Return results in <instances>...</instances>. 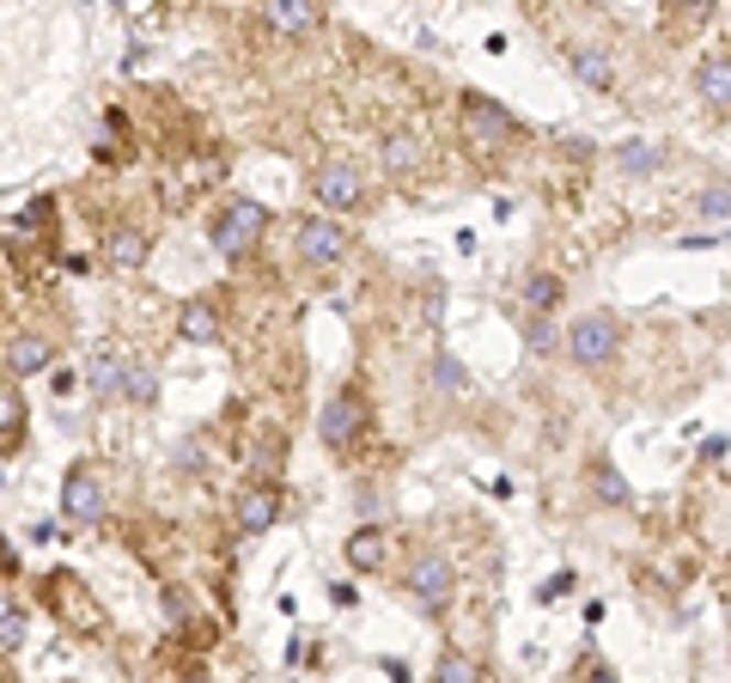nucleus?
Listing matches in <instances>:
<instances>
[{
  "instance_id": "obj_1",
  "label": "nucleus",
  "mask_w": 731,
  "mask_h": 683,
  "mask_svg": "<svg viewBox=\"0 0 731 683\" xmlns=\"http://www.w3.org/2000/svg\"><path fill=\"white\" fill-rule=\"evenodd\" d=\"M262 232H269V208H262V202H226V208L214 214V226H208V238H214L220 257H250Z\"/></svg>"
},
{
  "instance_id": "obj_2",
  "label": "nucleus",
  "mask_w": 731,
  "mask_h": 683,
  "mask_svg": "<svg viewBox=\"0 0 731 683\" xmlns=\"http://www.w3.org/2000/svg\"><path fill=\"white\" fill-rule=\"evenodd\" d=\"M403 592L415 598V610L421 617H439L445 605H451V592H457V574H451V562L445 555H415L408 562V574H403Z\"/></svg>"
},
{
  "instance_id": "obj_3",
  "label": "nucleus",
  "mask_w": 731,
  "mask_h": 683,
  "mask_svg": "<svg viewBox=\"0 0 731 683\" xmlns=\"http://www.w3.org/2000/svg\"><path fill=\"white\" fill-rule=\"evenodd\" d=\"M62 512L74 519V525H105L110 512V495H105V476L91 470V464H74L62 483Z\"/></svg>"
},
{
  "instance_id": "obj_4",
  "label": "nucleus",
  "mask_w": 731,
  "mask_h": 683,
  "mask_svg": "<svg viewBox=\"0 0 731 683\" xmlns=\"http://www.w3.org/2000/svg\"><path fill=\"white\" fill-rule=\"evenodd\" d=\"M312 196L329 214H353V208H366V177L353 165H341V159H329V165L312 171Z\"/></svg>"
},
{
  "instance_id": "obj_5",
  "label": "nucleus",
  "mask_w": 731,
  "mask_h": 683,
  "mask_svg": "<svg viewBox=\"0 0 731 683\" xmlns=\"http://www.w3.org/2000/svg\"><path fill=\"white\" fill-rule=\"evenodd\" d=\"M317 434H324L329 452H353V440L366 434V397L360 391H336L317 415Z\"/></svg>"
},
{
  "instance_id": "obj_6",
  "label": "nucleus",
  "mask_w": 731,
  "mask_h": 683,
  "mask_svg": "<svg viewBox=\"0 0 731 683\" xmlns=\"http://www.w3.org/2000/svg\"><path fill=\"white\" fill-rule=\"evenodd\" d=\"M615 342H622V324H615L610 312H586L567 329V355H574L579 367H603V360L615 355Z\"/></svg>"
},
{
  "instance_id": "obj_7",
  "label": "nucleus",
  "mask_w": 731,
  "mask_h": 683,
  "mask_svg": "<svg viewBox=\"0 0 731 683\" xmlns=\"http://www.w3.org/2000/svg\"><path fill=\"white\" fill-rule=\"evenodd\" d=\"M348 245H353V238L341 232L336 220H305V226H299V238H293L299 263H312V269H336L341 257H348Z\"/></svg>"
},
{
  "instance_id": "obj_8",
  "label": "nucleus",
  "mask_w": 731,
  "mask_h": 683,
  "mask_svg": "<svg viewBox=\"0 0 731 683\" xmlns=\"http://www.w3.org/2000/svg\"><path fill=\"white\" fill-rule=\"evenodd\" d=\"M463 129H470L482 147H512L519 122H512L506 110L494 105V98H482V93H463Z\"/></svg>"
},
{
  "instance_id": "obj_9",
  "label": "nucleus",
  "mask_w": 731,
  "mask_h": 683,
  "mask_svg": "<svg viewBox=\"0 0 731 683\" xmlns=\"http://www.w3.org/2000/svg\"><path fill=\"white\" fill-rule=\"evenodd\" d=\"M317 19H324L317 0H262V25L274 37H305V31H317Z\"/></svg>"
},
{
  "instance_id": "obj_10",
  "label": "nucleus",
  "mask_w": 731,
  "mask_h": 683,
  "mask_svg": "<svg viewBox=\"0 0 731 683\" xmlns=\"http://www.w3.org/2000/svg\"><path fill=\"white\" fill-rule=\"evenodd\" d=\"M274 519H281V488H274V483H250L244 495H238V525H244L250 538H262Z\"/></svg>"
},
{
  "instance_id": "obj_11",
  "label": "nucleus",
  "mask_w": 731,
  "mask_h": 683,
  "mask_svg": "<svg viewBox=\"0 0 731 683\" xmlns=\"http://www.w3.org/2000/svg\"><path fill=\"white\" fill-rule=\"evenodd\" d=\"M25 446V391L13 379H0V452Z\"/></svg>"
},
{
  "instance_id": "obj_12",
  "label": "nucleus",
  "mask_w": 731,
  "mask_h": 683,
  "mask_svg": "<svg viewBox=\"0 0 731 683\" xmlns=\"http://www.w3.org/2000/svg\"><path fill=\"white\" fill-rule=\"evenodd\" d=\"M55 367V348L43 336H19L13 348H7V372L13 379H37V372H50Z\"/></svg>"
},
{
  "instance_id": "obj_13",
  "label": "nucleus",
  "mask_w": 731,
  "mask_h": 683,
  "mask_svg": "<svg viewBox=\"0 0 731 683\" xmlns=\"http://www.w3.org/2000/svg\"><path fill=\"white\" fill-rule=\"evenodd\" d=\"M177 336L183 342H196V348H208V342H220V312H214L208 300H189L177 317Z\"/></svg>"
},
{
  "instance_id": "obj_14",
  "label": "nucleus",
  "mask_w": 731,
  "mask_h": 683,
  "mask_svg": "<svg viewBox=\"0 0 731 683\" xmlns=\"http://www.w3.org/2000/svg\"><path fill=\"white\" fill-rule=\"evenodd\" d=\"M701 98H707L713 110L731 105V62H725V50H713V55L701 62Z\"/></svg>"
},
{
  "instance_id": "obj_15",
  "label": "nucleus",
  "mask_w": 731,
  "mask_h": 683,
  "mask_svg": "<svg viewBox=\"0 0 731 683\" xmlns=\"http://www.w3.org/2000/svg\"><path fill=\"white\" fill-rule=\"evenodd\" d=\"M348 562L360 567V574H379V567H384V531L379 525L353 531V538H348Z\"/></svg>"
},
{
  "instance_id": "obj_16",
  "label": "nucleus",
  "mask_w": 731,
  "mask_h": 683,
  "mask_svg": "<svg viewBox=\"0 0 731 683\" xmlns=\"http://www.w3.org/2000/svg\"><path fill=\"white\" fill-rule=\"evenodd\" d=\"M384 171H391V177H408V171H421V134L396 129L391 141H384Z\"/></svg>"
},
{
  "instance_id": "obj_17",
  "label": "nucleus",
  "mask_w": 731,
  "mask_h": 683,
  "mask_svg": "<svg viewBox=\"0 0 731 683\" xmlns=\"http://www.w3.org/2000/svg\"><path fill=\"white\" fill-rule=\"evenodd\" d=\"M567 62H574V74L586 79L591 93H610V86H615V67H610V55H603V50H574Z\"/></svg>"
},
{
  "instance_id": "obj_18",
  "label": "nucleus",
  "mask_w": 731,
  "mask_h": 683,
  "mask_svg": "<svg viewBox=\"0 0 731 683\" xmlns=\"http://www.w3.org/2000/svg\"><path fill=\"white\" fill-rule=\"evenodd\" d=\"M117 397H122V403H153V397H159V372L141 367V360H129V367H122Z\"/></svg>"
},
{
  "instance_id": "obj_19",
  "label": "nucleus",
  "mask_w": 731,
  "mask_h": 683,
  "mask_svg": "<svg viewBox=\"0 0 731 683\" xmlns=\"http://www.w3.org/2000/svg\"><path fill=\"white\" fill-rule=\"evenodd\" d=\"M122 367H129V355H122V348H105V355L91 360V391H98V397H117Z\"/></svg>"
},
{
  "instance_id": "obj_20",
  "label": "nucleus",
  "mask_w": 731,
  "mask_h": 683,
  "mask_svg": "<svg viewBox=\"0 0 731 683\" xmlns=\"http://www.w3.org/2000/svg\"><path fill=\"white\" fill-rule=\"evenodd\" d=\"M524 305H531L536 317H548L555 305H561V275H548V269H543V275H531V281H524Z\"/></svg>"
},
{
  "instance_id": "obj_21",
  "label": "nucleus",
  "mask_w": 731,
  "mask_h": 683,
  "mask_svg": "<svg viewBox=\"0 0 731 683\" xmlns=\"http://www.w3.org/2000/svg\"><path fill=\"white\" fill-rule=\"evenodd\" d=\"M55 605H62L67 617H79V629H98V610L86 605V586H79V579H55Z\"/></svg>"
},
{
  "instance_id": "obj_22",
  "label": "nucleus",
  "mask_w": 731,
  "mask_h": 683,
  "mask_svg": "<svg viewBox=\"0 0 731 683\" xmlns=\"http://www.w3.org/2000/svg\"><path fill=\"white\" fill-rule=\"evenodd\" d=\"M615 165H622L628 177H646V171H658V153L646 141H622L615 147Z\"/></svg>"
},
{
  "instance_id": "obj_23",
  "label": "nucleus",
  "mask_w": 731,
  "mask_h": 683,
  "mask_svg": "<svg viewBox=\"0 0 731 683\" xmlns=\"http://www.w3.org/2000/svg\"><path fill=\"white\" fill-rule=\"evenodd\" d=\"M110 257H117L122 269H141L146 263V232H134V226H129V232H117V238H110Z\"/></svg>"
},
{
  "instance_id": "obj_24",
  "label": "nucleus",
  "mask_w": 731,
  "mask_h": 683,
  "mask_svg": "<svg viewBox=\"0 0 731 683\" xmlns=\"http://www.w3.org/2000/svg\"><path fill=\"white\" fill-rule=\"evenodd\" d=\"M0 647H25V610L0 592Z\"/></svg>"
},
{
  "instance_id": "obj_25",
  "label": "nucleus",
  "mask_w": 731,
  "mask_h": 683,
  "mask_svg": "<svg viewBox=\"0 0 731 683\" xmlns=\"http://www.w3.org/2000/svg\"><path fill=\"white\" fill-rule=\"evenodd\" d=\"M439 683H482V665L470 653H445L439 659Z\"/></svg>"
},
{
  "instance_id": "obj_26",
  "label": "nucleus",
  "mask_w": 731,
  "mask_h": 683,
  "mask_svg": "<svg viewBox=\"0 0 731 683\" xmlns=\"http://www.w3.org/2000/svg\"><path fill=\"white\" fill-rule=\"evenodd\" d=\"M353 512H360V525H379V519H384V495H379V488H360V495H353Z\"/></svg>"
},
{
  "instance_id": "obj_27",
  "label": "nucleus",
  "mask_w": 731,
  "mask_h": 683,
  "mask_svg": "<svg viewBox=\"0 0 731 683\" xmlns=\"http://www.w3.org/2000/svg\"><path fill=\"white\" fill-rule=\"evenodd\" d=\"M433 379H439V391H463V384H470V379H463V367H457L451 355L433 360Z\"/></svg>"
},
{
  "instance_id": "obj_28",
  "label": "nucleus",
  "mask_w": 731,
  "mask_h": 683,
  "mask_svg": "<svg viewBox=\"0 0 731 683\" xmlns=\"http://www.w3.org/2000/svg\"><path fill=\"white\" fill-rule=\"evenodd\" d=\"M598 488H603V500H615V507H622V500H628V483H622V476L610 470V464H598Z\"/></svg>"
},
{
  "instance_id": "obj_29",
  "label": "nucleus",
  "mask_w": 731,
  "mask_h": 683,
  "mask_svg": "<svg viewBox=\"0 0 731 683\" xmlns=\"http://www.w3.org/2000/svg\"><path fill=\"white\" fill-rule=\"evenodd\" d=\"M701 220H725V189H707V196H701Z\"/></svg>"
},
{
  "instance_id": "obj_30",
  "label": "nucleus",
  "mask_w": 731,
  "mask_h": 683,
  "mask_svg": "<svg viewBox=\"0 0 731 683\" xmlns=\"http://www.w3.org/2000/svg\"><path fill=\"white\" fill-rule=\"evenodd\" d=\"M524 336H531V348H536V355H543L548 342H555V336H548V324H543V317H531V329H524Z\"/></svg>"
},
{
  "instance_id": "obj_31",
  "label": "nucleus",
  "mask_w": 731,
  "mask_h": 683,
  "mask_svg": "<svg viewBox=\"0 0 731 683\" xmlns=\"http://www.w3.org/2000/svg\"><path fill=\"white\" fill-rule=\"evenodd\" d=\"M701 458L719 470V464H725V434H713V440H707V446H701Z\"/></svg>"
},
{
  "instance_id": "obj_32",
  "label": "nucleus",
  "mask_w": 731,
  "mask_h": 683,
  "mask_svg": "<svg viewBox=\"0 0 731 683\" xmlns=\"http://www.w3.org/2000/svg\"><path fill=\"white\" fill-rule=\"evenodd\" d=\"M561 592H574V574H555V579L543 586V598H561Z\"/></svg>"
},
{
  "instance_id": "obj_33",
  "label": "nucleus",
  "mask_w": 731,
  "mask_h": 683,
  "mask_svg": "<svg viewBox=\"0 0 731 683\" xmlns=\"http://www.w3.org/2000/svg\"><path fill=\"white\" fill-rule=\"evenodd\" d=\"M0 574H19V555L7 550V538H0Z\"/></svg>"
},
{
  "instance_id": "obj_34",
  "label": "nucleus",
  "mask_w": 731,
  "mask_h": 683,
  "mask_svg": "<svg viewBox=\"0 0 731 683\" xmlns=\"http://www.w3.org/2000/svg\"><path fill=\"white\" fill-rule=\"evenodd\" d=\"M586 683H615V671L610 665H586Z\"/></svg>"
},
{
  "instance_id": "obj_35",
  "label": "nucleus",
  "mask_w": 731,
  "mask_h": 683,
  "mask_svg": "<svg viewBox=\"0 0 731 683\" xmlns=\"http://www.w3.org/2000/svg\"><path fill=\"white\" fill-rule=\"evenodd\" d=\"M110 7H129V0H110Z\"/></svg>"
}]
</instances>
